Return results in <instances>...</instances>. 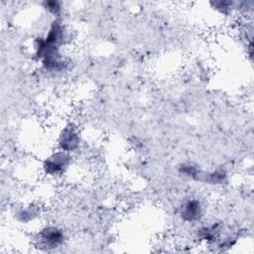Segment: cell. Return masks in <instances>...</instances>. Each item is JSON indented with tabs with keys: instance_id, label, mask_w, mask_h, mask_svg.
I'll return each mask as SVG.
<instances>
[{
	"instance_id": "obj_1",
	"label": "cell",
	"mask_w": 254,
	"mask_h": 254,
	"mask_svg": "<svg viewBox=\"0 0 254 254\" xmlns=\"http://www.w3.org/2000/svg\"><path fill=\"white\" fill-rule=\"evenodd\" d=\"M37 238L41 248L52 250L64 244V234L56 226H46L39 232Z\"/></svg>"
},
{
	"instance_id": "obj_2",
	"label": "cell",
	"mask_w": 254,
	"mask_h": 254,
	"mask_svg": "<svg viewBox=\"0 0 254 254\" xmlns=\"http://www.w3.org/2000/svg\"><path fill=\"white\" fill-rule=\"evenodd\" d=\"M70 156L68 153L64 151H59L50 157H48L44 164L43 168L47 175L58 176L64 172V170L70 164Z\"/></svg>"
},
{
	"instance_id": "obj_3",
	"label": "cell",
	"mask_w": 254,
	"mask_h": 254,
	"mask_svg": "<svg viewBox=\"0 0 254 254\" xmlns=\"http://www.w3.org/2000/svg\"><path fill=\"white\" fill-rule=\"evenodd\" d=\"M79 141V134L76 128L69 124L62 130L59 137V146L61 151L70 153L78 148Z\"/></svg>"
},
{
	"instance_id": "obj_4",
	"label": "cell",
	"mask_w": 254,
	"mask_h": 254,
	"mask_svg": "<svg viewBox=\"0 0 254 254\" xmlns=\"http://www.w3.org/2000/svg\"><path fill=\"white\" fill-rule=\"evenodd\" d=\"M181 217L186 222L198 221L202 216L201 202L196 198H190L186 200L181 206Z\"/></svg>"
},
{
	"instance_id": "obj_5",
	"label": "cell",
	"mask_w": 254,
	"mask_h": 254,
	"mask_svg": "<svg viewBox=\"0 0 254 254\" xmlns=\"http://www.w3.org/2000/svg\"><path fill=\"white\" fill-rule=\"evenodd\" d=\"M64 31L63 24L59 20H55L52 23L50 30L44 39L47 43L53 46L60 47L64 43Z\"/></svg>"
},
{
	"instance_id": "obj_6",
	"label": "cell",
	"mask_w": 254,
	"mask_h": 254,
	"mask_svg": "<svg viewBox=\"0 0 254 254\" xmlns=\"http://www.w3.org/2000/svg\"><path fill=\"white\" fill-rule=\"evenodd\" d=\"M197 181L204 182L207 184H212V185H220L226 181V173L223 170H218V169L209 173H203L200 171Z\"/></svg>"
},
{
	"instance_id": "obj_7",
	"label": "cell",
	"mask_w": 254,
	"mask_h": 254,
	"mask_svg": "<svg viewBox=\"0 0 254 254\" xmlns=\"http://www.w3.org/2000/svg\"><path fill=\"white\" fill-rule=\"evenodd\" d=\"M220 231L218 224H212L200 229V237L207 241H213L218 236Z\"/></svg>"
},
{
	"instance_id": "obj_8",
	"label": "cell",
	"mask_w": 254,
	"mask_h": 254,
	"mask_svg": "<svg viewBox=\"0 0 254 254\" xmlns=\"http://www.w3.org/2000/svg\"><path fill=\"white\" fill-rule=\"evenodd\" d=\"M180 173L186 177H189V178H191V179L197 181L200 171L196 166H194L192 164H184L180 167Z\"/></svg>"
},
{
	"instance_id": "obj_9",
	"label": "cell",
	"mask_w": 254,
	"mask_h": 254,
	"mask_svg": "<svg viewBox=\"0 0 254 254\" xmlns=\"http://www.w3.org/2000/svg\"><path fill=\"white\" fill-rule=\"evenodd\" d=\"M44 7L54 15H59L62 10L61 3L58 1H46L44 2Z\"/></svg>"
}]
</instances>
